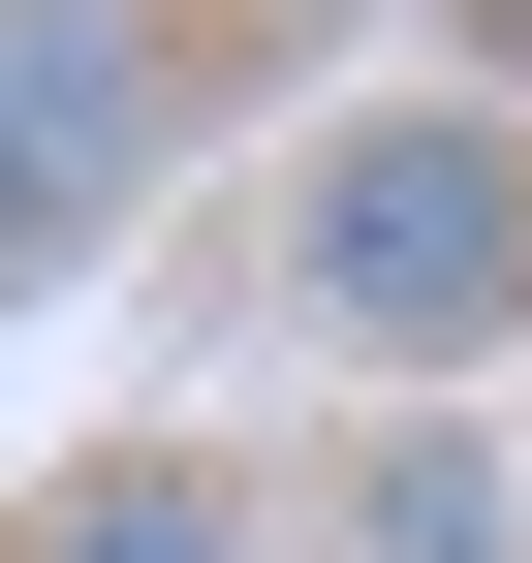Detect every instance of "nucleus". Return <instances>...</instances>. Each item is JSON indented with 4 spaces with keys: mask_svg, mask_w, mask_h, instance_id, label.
Wrapping results in <instances>:
<instances>
[{
    "mask_svg": "<svg viewBox=\"0 0 532 563\" xmlns=\"http://www.w3.org/2000/svg\"><path fill=\"white\" fill-rule=\"evenodd\" d=\"M282 313L345 344V376H408V407H470L501 344H532V95H345L282 157Z\"/></svg>",
    "mask_w": 532,
    "mask_h": 563,
    "instance_id": "f257e3e1",
    "label": "nucleus"
},
{
    "mask_svg": "<svg viewBox=\"0 0 532 563\" xmlns=\"http://www.w3.org/2000/svg\"><path fill=\"white\" fill-rule=\"evenodd\" d=\"M157 95H188L157 0H0V313H32V282L157 188Z\"/></svg>",
    "mask_w": 532,
    "mask_h": 563,
    "instance_id": "f03ea898",
    "label": "nucleus"
},
{
    "mask_svg": "<svg viewBox=\"0 0 532 563\" xmlns=\"http://www.w3.org/2000/svg\"><path fill=\"white\" fill-rule=\"evenodd\" d=\"M345 563H532V470H501V407H376V470H345Z\"/></svg>",
    "mask_w": 532,
    "mask_h": 563,
    "instance_id": "7ed1b4c3",
    "label": "nucleus"
},
{
    "mask_svg": "<svg viewBox=\"0 0 532 563\" xmlns=\"http://www.w3.org/2000/svg\"><path fill=\"white\" fill-rule=\"evenodd\" d=\"M32 563H282V501L188 470V439H125V470H63V501H32Z\"/></svg>",
    "mask_w": 532,
    "mask_h": 563,
    "instance_id": "20e7f679",
    "label": "nucleus"
},
{
    "mask_svg": "<svg viewBox=\"0 0 532 563\" xmlns=\"http://www.w3.org/2000/svg\"><path fill=\"white\" fill-rule=\"evenodd\" d=\"M439 63H470V95H532V0H439Z\"/></svg>",
    "mask_w": 532,
    "mask_h": 563,
    "instance_id": "39448f33",
    "label": "nucleus"
}]
</instances>
